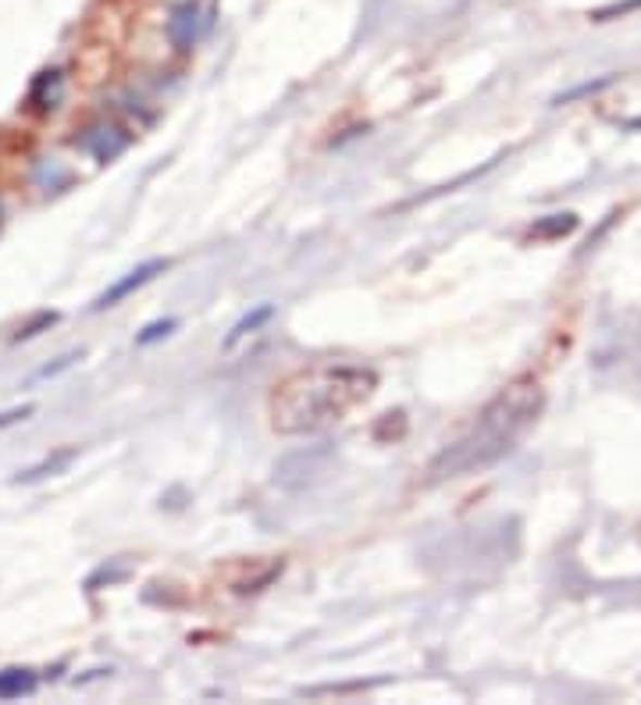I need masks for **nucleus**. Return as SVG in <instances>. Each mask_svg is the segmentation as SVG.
Masks as SVG:
<instances>
[{"label":"nucleus","mask_w":641,"mask_h":705,"mask_svg":"<svg viewBox=\"0 0 641 705\" xmlns=\"http://www.w3.org/2000/svg\"><path fill=\"white\" fill-rule=\"evenodd\" d=\"M378 389V375L364 364H311L275 385L267 414L278 435H320L364 406Z\"/></svg>","instance_id":"nucleus-1"},{"label":"nucleus","mask_w":641,"mask_h":705,"mask_svg":"<svg viewBox=\"0 0 641 705\" xmlns=\"http://www.w3.org/2000/svg\"><path fill=\"white\" fill-rule=\"evenodd\" d=\"M542 403H545L542 385H538L535 378L510 381L506 389L481 410L478 425H474L460 442L442 449V453L431 459L425 484L456 481V478L481 474L492 464H499V459L513 449V442L535 425V417L542 414Z\"/></svg>","instance_id":"nucleus-2"},{"label":"nucleus","mask_w":641,"mask_h":705,"mask_svg":"<svg viewBox=\"0 0 641 705\" xmlns=\"http://www.w3.org/2000/svg\"><path fill=\"white\" fill-rule=\"evenodd\" d=\"M211 29V8L197 4V0H186L178 4L168 18V40L175 50H192L203 33Z\"/></svg>","instance_id":"nucleus-3"},{"label":"nucleus","mask_w":641,"mask_h":705,"mask_svg":"<svg viewBox=\"0 0 641 705\" xmlns=\"http://www.w3.org/2000/svg\"><path fill=\"white\" fill-rule=\"evenodd\" d=\"M161 272H168V261H147V264H139L136 272H128L122 281H114V286L104 292V297H97V303H93V311H108V306H114V303H122L125 297H133L136 289H143L147 281H153Z\"/></svg>","instance_id":"nucleus-4"},{"label":"nucleus","mask_w":641,"mask_h":705,"mask_svg":"<svg viewBox=\"0 0 641 705\" xmlns=\"http://www.w3.org/2000/svg\"><path fill=\"white\" fill-rule=\"evenodd\" d=\"M83 143L93 150L97 161H111L128 147V136H122L118 128H111V125H100V128H89V136L83 139Z\"/></svg>","instance_id":"nucleus-5"},{"label":"nucleus","mask_w":641,"mask_h":705,"mask_svg":"<svg viewBox=\"0 0 641 705\" xmlns=\"http://www.w3.org/2000/svg\"><path fill=\"white\" fill-rule=\"evenodd\" d=\"M36 691V673L33 670H18V666H11V670H0V702H15V698H29Z\"/></svg>","instance_id":"nucleus-6"},{"label":"nucleus","mask_w":641,"mask_h":705,"mask_svg":"<svg viewBox=\"0 0 641 705\" xmlns=\"http://www.w3.org/2000/svg\"><path fill=\"white\" fill-rule=\"evenodd\" d=\"M61 86H64V75L54 68V72H43L40 79L33 83L29 89V104H36L40 111L47 108H58V100H61Z\"/></svg>","instance_id":"nucleus-7"},{"label":"nucleus","mask_w":641,"mask_h":705,"mask_svg":"<svg viewBox=\"0 0 641 705\" xmlns=\"http://www.w3.org/2000/svg\"><path fill=\"white\" fill-rule=\"evenodd\" d=\"M72 459H75V449H61V453L47 456L43 464H36V467H29L25 474H18L15 484H33V481H40V478H47V474H54V470H61V467H68Z\"/></svg>","instance_id":"nucleus-8"},{"label":"nucleus","mask_w":641,"mask_h":705,"mask_svg":"<svg viewBox=\"0 0 641 705\" xmlns=\"http://www.w3.org/2000/svg\"><path fill=\"white\" fill-rule=\"evenodd\" d=\"M272 314H275V306H267V303H264V306H256L253 314H247V317H242V320H239V325H236L232 331H228V339H225V350H232V345H236L239 339H247L250 331H256V328L264 325V320H272Z\"/></svg>","instance_id":"nucleus-9"},{"label":"nucleus","mask_w":641,"mask_h":705,"mask_svg":"<svg viewBox=\"0 0 641 705\" xmlns=\"http://www.w3.org/2000/svg\"><path fill=\"white\" fill-rule=\"evenodd\" d=\"M574 214H556V222H545V225H538L535 228V236H567L574 232Z\"/></svg>","instance_id":"nucleus-10"},{"label":"nucleus","mask_w":641,"mask_h":705,"mask_svg":"<svg viewBox=\"0 0 641 705\" xmlns=\"http://www.w3.org/2000/svg\"><path fill=\"white\" fill-rule=\"evenodd\" d=\"M50 325H58V314L54 311H43L40 317L33 320V325H25L18 336H15V342H22V339H33V336H40L43 328H50Z\"/></svg>","instance_id":"nucleus-11"},{"label":"nucleus","mask_w":641,"mask_h":705,"mask_svg":"<svg viewBox=\"0 0 641 705\" xmlns=\"http://www.w3.org/2000/svg\"><path fill=\"white\" fill-rule=\"evenodd\" d=\"M172 328H175V320H153L150 328H143V336H139L136 342H139V345H150V342H158V339L168 336Z\"/></svg>","instance_id":"nucleus-12"},{"label":"nucleus","mask_w":641,"mask_h":705,"mask_svg":"<svg viewBox=\"0 0 641 705\" xmlns=\"http://www.w3.org/2000/svg\"><path fill=\"white\" fill-rule=\"evenodd\" d=\"M33 414V406H18V410H8V414H0V428H8V425H18V420H25Z\"/></svg>","instance_id":"nucleus-13"},{"label":"nucleus","mask_w":641,"mask_h":705,"mask_svg":"<svg viewBox=\"0 0 641 705\" xmlns=\"http://www.w3.org/2000/svg\"><path fill=\"white\" fill-rule=\"evenodd\" d=\"M75 361H79V356H75V353H68V356H61V364H54V367H43V370H40V378H54V375H61V370H64V367H72Z\"/></svg>","instance_id":"nucleus-14"},{"label":"nucleus","mask_w":641,"mask_h":705,"mask_svg":"<svg viewBox=\"0 0 641 705\" xmlns=\"http://www.w3.org/2000/svg\"><path fill=\"white\" fill-rule=\"evenodd\" d=\"M0 228H4V211H0Z\"/></svg>","instance_id":"nucleus-15"}]
</instances>
